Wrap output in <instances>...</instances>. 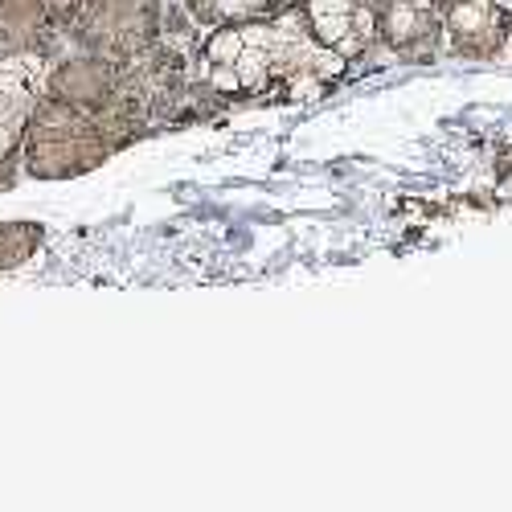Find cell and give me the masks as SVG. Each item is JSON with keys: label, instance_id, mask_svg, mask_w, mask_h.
<instances>
[{"label": "cell", "instance_id": "6da1fadb", "mask_svg": "<svg viewBox=\"0 0 512 512\" xmlns=\"http://www.w3.org/2000/svg\"><path fill=\"white\" fill-rule=\"evenodd\" d=\"M25 168L37 181H66L99 168L111 152L103 127L91 111H78L54 95L33 99L25 123Z\"/></svg>", "mask_w": 512, "mask_h": 512}, {"label": "cell", "instance_id": "7a4b0ae2", "mask_svg": "<svg viewBox=\"0 0 512 512\" xmlns=\"http://www.w3.org/2000/svg\"><path fill=\"white\" fill-rule=\"evenodd\" d=\"M160 33V0H99L87 25L78 29L82 50L132 66L152 50Z\"/></svg>", "mask_w": 512, "mask_h": 512}, {"label": "cell", "instance_id": "3957f363", "mask_svg": "<svg viewBox=\"0 0 512 512\" xmlns=\"http://www.w3.org/2000/svg\"><path fill=\"white\" fill-rule=\"evenodd\" d=\"M119 87H123V66L103 58V54H74V58H62L50 74H46V95L78 107V111H107L115 99H119Z\"/></svg>", "mask_w": 512, "mask_h": 512}, {"label": "cell", "instance_id": "277c9868", "mask_svg": "<svg viewBox=\"0 0 512 512\" xmlns=\"http://www.w3.org/2000/svg\"><path fill=\"white\" fill-rule=\"evenodd\" d=\"M373 9H377V29L390 50H398L406 58L435 54L443 25L431 5H418V0H373Z\"/></svg>", "mask_w": 512, "mask_h": 512}, {"label": "cell", "instance_id": "5b68a950", "mask_svg": "<svg viewBox=\"0 0 512 512\" xmlns=\"http://www.w3.org/2000/svg\"><path fill=\"white\" fill-rule=\"evenodd\" d=\"M54 33L46 0H0V58H37Z\"/></svg>", "mask_w": 512, "mask_h": 512}, {"label": "cell", "instance_id": "8992f818", "mask_svg": "<svg viewBox=\"0 0 512 512\" xmlns=\"http://www.w3.org/2000/svg\"><path fill=\"white\" fill-rule=\"evenodd\" d=\"M33 58H0V160H5L21 136L33 111Z\"/></svg>", "mask_w": 512, "mask_h": 512}, {"label": "cell", "instance_id": "52a82bcc", "mask_svg": "<svg viewBox=\"0 0 512 512\" xmlns=\"http://www.w3.org/2000/svg\"><path fill=\"white\" fill-rule=\"evenodd\" d=\"M369 9L361 0H312V33L320 46L336 50L340 58H349L361 50V41L369 37Z\"/></svg>", "mask_w": 512, "mask_h": 512}, {"label": "cell", "instance_id": "ba28073f", "mask_svg": "<svg viewBox=\"0 0 512 512\" xmlns=\"http://www.w3.org/2000/svg\"><path fill=\"white\" fill-rule=\"evenodd\" d=\"M41 238H46V230L37 222H0V271L21 267L25 259H33Z\"/></svg>", "mask_w": 512, "mask_h": 512}]
</instances>
